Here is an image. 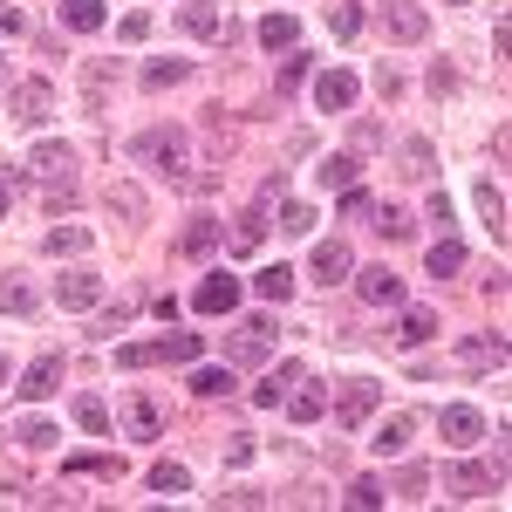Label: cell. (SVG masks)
Here are the masks:
<instances>
[{
	"mask_svg": "<svg viewBox=\"0 0 512 512\" xmlns=\"http://www.w3.org/2000/svg\"><path fill=\"white\" fill-rule=\"evenodd\" d=\"M355 89H362V82H355L349 69H321V76H315V103H321V110H349Z\"/></svg>",
	"mask_w": 512,
	"mask_h": 512,
	"instance_id": "obj_10",
	"label": "cell"
},
{
	"mask_svg": "<svg viewBox=\"0 0 512 512\" xmlns=\"http://www.w3.org/2000/svg\"><path fill=\"white\" fill-rule=\"evenodd\" d=\"M376 403H383V383H376V376H349V383H342V403H335V417H342V431H362Z\"/></svg>",
	"mask_w": 512,
	"mask_h": 512,
	"instance_id": "obj_4",
	"label": "cell"
},
{
	"mask_svg": "<svg viewBox=\"0 0 512 512\" xmlns=\"http://www.w3.org/2000/svg\"><path fill=\"white\" fill-rule=\"evenodd\" d=\"M410 431H417L410 417H390V424H376V437H369V444H376V458H403V451H410Z\"/></svg>",
	"mask_w": 512,
	"mask_h": 512,
	"instance_id": "obj_15",
	"label": "cell"
},
{
	"mask_svg": "<svg viewBox=\"0 0 512 512\" xmlns=\"http://www.w3.org/2000/svg\"><path fill=\"white\" fill-rule=\"evenodd\" d=\"M110 205H117L123 219H144V192H137V185H117V192H110Z\"/></svg>",
	"mask_w": 512,
	"mask_h": 512,
	"instance_id": "obj_44",
	"label": "cell"
},
{
	"mask_svg": "<svg viewBox=\"0 0 512 512\" xmlns=\"http://www.w3.org/2000/svg\"><path fill=\"white\" fill-rule=\"evenodd\" d=\"M308 274H315L321 287H342V280L355 274V253L342 246V239H321V246H315V260H308Z\"/></svg>",
	"mask_w": 512,
	"mask_h": 512,
	"instance_id": "obj_7",
	"label": "cell"
},
{
	"mask_svg": "<svg viewBox=\"0 0 512 512\" xmlns=\"http://www.w3.org/2000/svg\"><path fill=\"white\" fill-rule=\"evenodd\" d=\"M349 506H383V478H355V485H349Z\"/></svg>",
	"mask_w": 512,
	"mask_h": 512,
	"instance_id": "obj_45",
	"label": "cell"
},
{
	"mask_svg": "<svg viewBox=\"0 0 512 512\" xmlns=\"http://www.w3.org/2000/svg\"><path fill=\"white\" fill-rule=\"evenodd\" d=\"M226 355H233L239 369H260V362L274 355V321H267V315H246V321L233 328V342H226Z\"/></svg>",
	"mask_w": 512,
	"mask_h": 512,
	"instance_id": "obj_3",
	"label": "cell"
},
{
	"mask_svg": "<svg viewBox=\"0 0 512 512\" xmlns=\"http://www.w3.org/2000/svg\"><path fill=\"white\" fill-rule=\"evenodd\" d=\"M62 472H69V478H117L123 465H117V458H103V451H76V458H62Z\"/></svg>",
	"mask_w": 512,
	"mask_h": 512,
	"instance_id": "obj_20",
	"label": "cell"
},
{
	"mask_svg": "<svg viewBox=\"0 0 512 512\" xmlns=\"http://www.w3.org/2000/svg\"><path fill=\"white\" fill-rule=\"evenodd\" d=\"M55 383H62V355H41L35 369L21 376V396H28V403H41V396H55Z\"/></svg>",
	"mask_w": 512,
	"mask_h": 512,
	"instance_id": "obj_14",
	"label": "cell"
},
{
	"mask_svg": "<svg viewBox=\"0 0 512 512\" xmlns=\"http://www.w3.org/2000/svg\"><path fill=\"white\" fill-rule=\"evenodd\" d=\"M478 212H485L492 239H506V198H499V185H478Z\"/></svg>",
	"mask_w": 512,
	"mask_h": 512,
	"instance_id": "obj_36",
	"label": "cell"
},
{
	"mask_svg": "<svg viewBox=\"0 0 512 512\" xmlns=\"http://www.w3.org/2000/svg\"><path fill=\"white\" fill-rule=\"evenodd\" d=\"M458 267H465V246H458V239H437L431 260H424V274H431V280H451Z\"/></svg>",
	"mask_w": 512,
	"mask_h": 512,
	"instance_id": "obj_22",
	"label": "cell"
},
{
	"mask_svg": "<svg viewBox=\"0 0 512 512\" xmlns=\"http://www.w3.org/2000/svg\"><path fill=\"white\" fill-rule=\"evenodd\" d=\"M451 7H465V0H451Z\"/></svg>",
	"mask_w": 512,
	"mask_h": 512,
	"instance_id": "obj_53",
	"label": "cell"
},
{
	"mask_svg": "<svg viewBox=\"0 0 512 512\" xmlns=\"http://www.w3.org/2000/svg\"><path fill=\"white\" fill-rule=\"evenodd\" d=\"M55 301L62 308H96L103 301V274H62L55 280Z\"/></svg>",
	"mask_w": 512,
	"mask_h": 512,
	"instance_id": "obj_11",
	"label": "cell"
},
{
	"mask_svg": "<svg viewBox=\"0 0 512 512\" xmlns=\"http://www.w3.org/2000/svg\"><path fill=\"white\" fill-rule=\"evenodd\" d=\"M383 28L396 41H424L431 35V14H424V0H383Z\"/></svg>",
	"mask_w": 512,
	"mask_h": 512,
	"instance_id": "obj_6",
	"label": "cell"
},
{
	"mask_svg": "<svg viewBox=\"0 0 512 512\" xmlns=\"http://www.w3.org/2000/svg\"><path fill=\"white\" fill-rule=\"evenodd\" d=\"M130 158L151 164V171H171V178H185V130H171V123H151V130H137V137H130Z\"/></svg>",
	"mask_w": 512,
	"mask_h": 512,
	"instance_id": "obj_2",
	"label": "cell"
},
{
	"mask_svg": "<svg viewBox=\"0 0 512 512\" xmlns=\"http://www.w3.org/2000/svg\"><path fill=\"white\" fill-rule=\"evenodd\" d=\"M48 103H55V89H48V82H21V89H14V117L28 123V130H35V123H48Z\"/></svg>",
	"mask_w": 512,
	"mask_h": 512,
	"instance_id": "obj_12",
	"label": "cell"
},
{
	"mask_svg": "<svg viewBox=\"0 0 512 512\" xmlns=\"http://www.w3.org/2000/svg\"><path fill=\"white\" fill-rule=\"evenodd\" d=\"M294 41H301L294 14H260V48H294Z\"/></svg>",
	"mask_w": 512,
	"mask_h": 512,
	"instance_id": "obj_18",
	"label": "cell"
},
{
	"mask_svg": "<svg viewBox=\"0 0 512 512\" xmlns=\"http://www.w3.org/2000/svg\"><path fill=\"white\" fill-rule=\"evenodd\" d=\"M117 35H123V41H144V35H151V14H123Z\"/></svg>",
	"mask_w": 512,
	"mask_h": 512,
	"instance_id": "obj_47",
	"label": "cell"
},
{
	"mask_svg": "<svg viewBox=\"0 0 512 512\" xmlns=\"http://www.w3.org/2000/svg\"><path fill=\"white\" fill-rule=\"evenodd\" d=\"M403 171H410V178H431V171H437L431 137H410V144H403Z\"/></svg>",
	"mask_w": 512,
	"mask_h": 512,
	"instance_id": "obj_33",
	"label": "cell"
},
{
	"mask_svg": "<svg viewBox=\"0 0 512 512\" xmlns=\"http://www.w3.org/2000/svg\"><path fill=\"white\" fill-rule=\"evenodd\" d=\"M7 205H14V178H0V219H7Z\"/></svg>",
	"mask_w": 512,
	"mask_h": 512,
	"instance_id": "obj_51",
	"label": "cell"
},
{
	"mask_svg": "<svg viewBox=\"0 0 512 512\" xmlns=\"http://www.w3.org/2000/svg\"><path fill=\"white\" fill-rule=\"evenodd\" d=\"M171 82H185V62H151L144 69V89H171Z\"/></svg>",
	"mask_w": 512,
	"mask_h": 512,
	"instance_id": "obj_43",
	"label": "cell"
},
{
	"mask_svg": "<svg viewBox=\"0 0 512 512\" xmlns=\"http://www.w3.org/2000/svg\"><path fill=\"white\" fill-rule=\"evenodd\" d=\"M76 424L82 431H110V403L103 396H76Z\"/></svg>",
	"mask_w": 512,
	"mask_h": 512,
	"instance_id": "obj_39",
	"label": "cell"
},
{
	"mask_svg": "<svg viewBox=\"0 0 512 512\" xmlns=\"http://www.w3.org/2000/svg\"><path fill=\"white\" fill-rule=\"evenodd\" d=\"M21 28H28V21H21L14 7H0V35H21Z\"/></svg>",
	"mask_w": 512,
	"mask_h": 512,
	"instance_id": "obj_50",
	"label": "cell"
},
{
	"mask_svg": "<svg viewBox=\"0 0 512 512\" xmlns=\"http://www.w3.org/2000/svg\"><path fill=\"white\" fill-rule=\"evenodd\" d=\"M451 492H458V499H485V492H492V472H485V465H458V472H451Z\"/></svg>",
	"mask_w": 512,
	"mask_h": 512,
	"instance_id": "obj_31",
	"label": "cell"
},
{
	"mask_svg": "<svg viewBox=\"0 0 512 512\" xmlns=\"http://www.w3.org/2000/svg\"><path fill=\"white\" fill-rule=\"evenodd\" d=\"M192 308H198V315H233V308H239V280L233 274H205V280H198V294H192Z\"/></svg>",
	"mask_w": 512,
	"mask_h": 512,
	"instance_id": "obj_8",
	"label": "cell"
},
{
	"mask_svg": "<svg viewBox=\"0 0 512 512\" xmlns=\"http://www.w3.org/2000/svg\"><path fill=\"white\" fill-rule=\"evenodd\" d=\"M355 294H362L369 308H396V301H403V280L376 260V267H362V274H355Z\"/></svg>",
	"mask_w": 512,
	"mask_h": 512,
	"instance_id": "obj_9",
	"label": "cell"
},
{
	"mask_svg": "<svg viewBox=\"0 0 512 512\" xmlns=\"http://www.w3.org/2000/svg\"><path fill=\"white\" fill-rule=\"evenodd\" d=\"M437 437H444L451 451H472L478 437H485V410H472V403H451V410H437Z\"/></svg>",
	"mask_w": 512,
	"mask_h": 512,
	"instance_id": "obj_5",
	"label": "cell"
},
{
	"mask_svg": "<svg viewBox=\"0 0 512 512\" xmlns=\"http://www.w3.org/2000/svg\"><path fill=\"white\" fill-rule=\"evenodd\" d=\"M315 171H321V185H335V192H349V185H355V171H362V164H355V151H342V158H321Z\"/></svg>",
	"mask_w": 512,
	"mask_h": 512,
	"instance_id": "obj_29",
	"label": "cell"
},
{
	"mask_svg": "<svg viewBox=\"0 0 512 512\" xmlns=\"http://www.w3.org/2000/svg\"><path fill=\"white\" fill-rule=\"evenodd\" d=\"M178 21H185V35H219V7L212 0H185Z\"/></svg>",
	"mask_w": 512,
	"mask_h": 512,
	"instance_id": "obj_25",
	"label": "cell"
},
{
	"mask_svg": "<svg viewBox=\"0 0 512 512\" xmlns=\"http://www.w3.org/2000/svg\"><path fill=\"white\" fill-rule=\"evenodd\" d=\"M178 246H185V253H192V260H205V253H212V246H219V219H192V226H185V239H178Z\"/></svg>",
	"mask_w": 512,
	"mask_h": 512,
	"instance_id": "obj_30",
	"label": "cell"
},
{
	"mask_svg": "<svg viewBox=\"0 0 512 512\" xmlns=\"http://www.w3.org/2000/svg\"><path fill=\"white\" fill-rule=\"evenodd\" d=\"M287 383H301V362H280L274 376H267V383H260V390H253V403H260V410H274L280 396H287Z\"/></svg>",
	"mask_w": 512,
	"mask_h": 512,
	"instance_id": "obj_24",
	"label": "cell"
},
{
	"mask_svg": "<svg viewBox=\"0 0 512 512\" xmlns=\"http://www.w3.org/2000/svg\"><path fill=\"white\" fill-rule=\"evenodd\" d=\"M369 226L383 239H410V212L403 205H369Z\"/></svg>",
	"mask_w": 512,
	"mask_h": 512,
	"instance_id": "obj_26",
	"label": "cell"
},
{
	"mask_svg": "<svg viewBox=\"0 0 512 512\" xmlns=\"http://www.w3.org/2000/svg\"><path fill=\"white\" fill-rule=\"evenodd\" d=\"M192 396H233V369H226V362H219V369L198 362L192 369Z\"/></svg>",
	"mask_w": 512,
	"mask_h": 512,
	"instance_id": "obj_23",
	"label": "cell"
},
{
	"mask_svg": "<svg viewBox=\"0 0 512 512\" xmlns=\"http://www.w3.org/2000/svg\"><path fill=\"white\" fill-rule=\"evenodd\" d=\"M253 294H260V301H287V294H294V267H260V274H253Z\"/></svg>",
	"mask_w": 512,
	"mask_h": 512,
	"instance_id": "obj_19",
	"label": "cell"
},
{
	"mask_svg": "<svg viewBox=\"0 0 512 512\" xmlns=\"http://www.w3.org/2000/svg\"><path fill=\"white\" fill-rule=\"evenodd\" d=\"M151 492L178 499V492H192V472H185V465H151Z\"/></svg>",
	"mask_w": 512,
	"mask_h": 512,
	"instance_id": "obj_35",
	"label": "cell"
},
{
	"mask_svg": "<svg viewBox=\"0 0 512 512\" xmlns=\"http://www.w3.org/2000/svg\"><path fill=\"white\" fill-rule=\"evenodd\" d=\"M123 424H130L137 437H158L164 431V417H158V403H151V396H130V403H123Z\"/></svg>",
	"mask_w": 512,
	"mask_h": 512,
	"instance_id": "obj_21",
	"label": "cell"
},
{
	"mask_svg": "<svg viewBox=\"0 0 512 512\" xmlns=\"http://www.w3.org/2000/svg\"><path fill=\"white\" fill-rule=\"evenodd\" d=\"M35 308H41V294L28 287V280H0V315L21 321V315H35Z\"/></svg>",
	"mask_w": 512,
	"mask_h": 512,
	"instance_id": "obj_17",
	"label": "cell"
},
{
	"mask_svg": "<svg viewBox=\"0 0 512 512\" xmlns=\"http://www.w3.org/2000/svg\"><path fill=\"white\" fill-rule=\"evenodd\" d=\"M205 342L198 335H158V362H198Z\"/></svg>",
	"mask_w": 512,
	"mask_h": 512,
	"instance_id": "obj_32",
	"label": "cell"
},
{
	"mask_svg": "<svg viewBox=\"0 0 512 512\" xmlns=\"http://www.w3.org/2000/svg\"><path fill=\"white\" fill-rule=\"evenodd\" d=\"M62 21H69L76 35H96V28L110 21V7H103V0H62Z\"/></svg>",
	"mask_w": 512,
	"mask_h": 512,
	"instance_id": "obj_16",
	"label": "cell"
},
{
	"mask_svg": "<svg viewBox=\"0 0 512 512\" xmlns=\"http://www.w3.org/2000/svg\"><path fill=\"white\" fill-rule=\"evenodd\" d=\"M41 246H48V253H89V226H55Z\"/></svg>",
	"mask_w": 512,
	"mask_h": 512,
	"instance_id": "obj_38",
	"label": "cell"
},
{
	"mask_svg": "<svg viewBox=\"0 0 512 512\" xmlns=\"http://www.w3.org/2000/svg\"><path fill=\"white\" fill-rule=\"evenodd\" d=\"M424 219H437V233H444V226H451V198L431 192V212H424Z\"/></svg>",
	"mask_w": 512,
	"mask_h": 512,
	"instance_id": "obj_49",
	"label": "cell"
},
{
	"mask_svg": "<svg viewBox=\"0 0 512 512\" xmlns=\"http://www.w3.org/2000/svg\"><path fill=\"white\" fill-rule=\"evenodd\" d=\"M321 410H328V390H301V396H287V417H294V424H321Z\"/></svg>",
	"mask_w": 512,
	"mask_h": 512,
	"instance_id": "obj_28",
	"label": "cell"
},
{
	"mask_svg": "<svg viewBox=\"0 0 512 512\" xmlns=\"http://www.w3.org/2000/svg\"><path fill=\"white\" fill-rule=\"evenodd\" d=\"M396 335H403V342H410V349H417V342H431V335H437V315H431V308H410V315H403V328H396Z\"/></svg>",
	"mask_w": 512,
	"mask_h": 512,
	"instance_id": "obj_37",
	"label": "cell"
},
{
	"mask_svg": "<svg viewBox=\"0 0 512 512\" xmlns=\"http://www.w3.org/2000/svg\"><path fill=\"white\" fill-rule=\"evenodd\" d=\"M369 205H376V198H369V192H355V185L342 192V212H349V219H369Z\"/></svg>",
	"mask_w": 512,
	"mask_h": 512,
	"instance_id": "obj_46",
	"label": "cell"
},
{
	"mask_svg": "<svg viewBox=\"0 0 512 512\" xmlns=\"http://www.w3.org/2000/svg\"><path fill=\"white\" fill-rule=\"evenodd\" d=\"M158 362V342H123L117 349V369H151Z\"/></svg>",
	"mask_w": 512,
	"mask_h": 512,
	"instance_id": "obj_41",
	"label": "cell"
},
{
	"mask_svg": "<svg viewBox=\"0 0 512 512\" xmlns=\"http://www.w3.org/2000/svg\"><path fill=\"white\" fill-rule=\"evenodd\" d=\"M328 35L355 41V35H362V7H335V14H328Z\"/></svg>",
	"mask_w": 512,
	"mask_h": 512,
	"instance_id": "obj_40",
	"label": "cell"
},
{
	"mask_svg": "<svg viewBox=\"0 0 512 512\" xmlns=\"http://www.w3.org/2000/svg\"><path fill=\"white\" fill-rule=\"evenodd\" d=\"M260 233H267V212L253 205V212H239V226L226 239H233V253H253V246H260Z\"/></svg>",
	"mask_w": 512,
	"mask_h": 512,
	"instance_id": "obj_27",
	"label": "cell"
},
{
	"mask_svg": "<svg viewBox=\"0 0 512 512\" xmlns=\"http://www.w3.org/2000/svg\"><path fill=\"white\" fill-rule=\"evenodd\" d=\"M21 444H28V451H48V444H55V424H48V417H28V424H21Z\"/></svg>",
	"mask_w": 512,
	"mask_h": 512,
	"instance_id": "obj_42",
	"label": "cell"
},
{
	"mask_svg": "<svg viewBox=\"0 0 512 512\" xmlns=\"http://www.w3.org/2000/svg\"><path fill=\"white\" fill-rule=\"evenodd\" d=\"M458 362L465 369H499L506 362V335H465L458 342Z\"/></svg>",
	"mask_w": 512,
	"mask_h": 512,
	"instance_id": "obj_13",
	"label": "cell"
},
{
	"mask_svg": "<svg viewBox=\"0 0 512 512\" xmlns=\"http://www.w3.org/2000/svg\"><path fill=\"white\" fill-rule=\"evenodd\" d=\"M280 233H315V205H308V198H287V205H280Z\"/></svg>",
	"mask_w": 512,
	"mask_h": 512,
	"instance_id": "obj_34",
	"label": "cell"
},
{
	"mask_svg": "<svg viewBox=\"0 0 512 512\" xmlns=\"http://www.w3.org/2000/svg\"><path fill=\"white\" fill-rule=\"evenodd\" d=\"M226 465H253V437H233L226 444Z\"/></svg>",
	"mask_w": 512,
	"mask_h": 512,
	"instance_id": "obj_48",
	"label": "cell"
},
{
	"mask_svg": "<svg viewBox=\"0 0 512 512\" xmlns=\"http://www.w3.org/2000/svg\"><path fill=\"white\" fill-rule=\"evenodd\" d=\"M21 171L35 178L41 192H48V205H55V198L69 205V192H76V151H69V144H35Z\"/></svg>",
	"mask_w": 512,
	"mask_h": 512,
	"instance_id": "obj_1",
	"label": "cell"
},
{
	"mask_svg": "<svg viewBox=\"0 0 512 512\" xmlns=\"http://www.w3.org/2000/svg\"><path fill=\"white\" fill-rule=\"evenodd\" d=\"M7 376H14V369H7V355H0V383H7Z\"/></svg>",
	"mask_w": 512,
	"mask_h": 512,
	"instance_id": "obj_52",
	"label": "cell"
}]
</instances>
